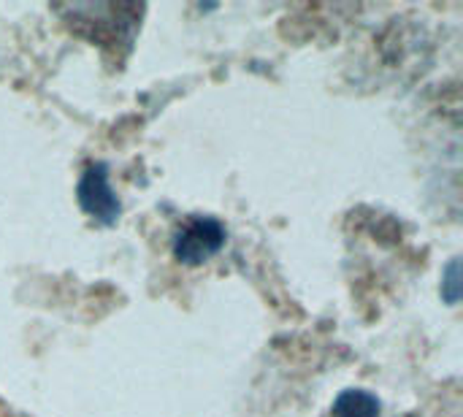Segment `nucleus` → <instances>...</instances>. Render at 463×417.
<instances>
[{
    "label": "nucleus",
    "mask_w": 463,
    "mask_h": 417,
    "mask_svg": "<svg viewBox=\"0 0 463 417\" xmlns=\"http://www.w3.org/2000/svg\"><path fill=\"white\" fill-rule=\"evenodd\" d=\"M225 244H228V228L222 225V220L212 214H193L176 228L171 239V255L176 263L193 269L209 263L214 255L225 250Z\"/></svg>",
    "instance_id": "1"
},
{
    "label": "nucleus",
    "mask_w": 463,
    "mask_h": 417,
    "mask_svg": "<svg viewBox=\"0 0 463 417\" xmlns=\"http://www.w3.org/2000/svg\"><path fill=\"white\" fill-rule=\"evenodd\" d=\"M76 201L81 206V212L87 217H92L98 225H117L119 214H122V201L117 198L114 187H111V174H109V166L95 160L90 163L79 182H76Z\"/></svg>",
    "instance_id": "2"
},
{
    "label": "nucleus",
    "mask_w": 463,
    "mask_h": 417,
    "mask_svg": "<svg viewBox=\"0 0 463 417\" xmlns=\"http://www.w3.org/2000/svg\"><path fill=\"white\" fill-rule=\"evenodd\" d=\"M331 412L334 417H380L383 402L377 399V393L366 388H347L334 399Z\"/></svg>",
    "instance_id": "3"
},
{
    "label": "nucleus",
    "mask_w": 463,
    "mask_h": 417,
    "mask_svg": "<svg viewBox=\"0 0 463 417\" xmlns=\"http://www.w3.org/2000/svg\"><path fill=\"white\" fill-rule=\"evenodd\" d=\"M461 261L453 258V261L445 266V271H442V299H445L450 307H456V304L461 301Z\"/></svg>",
    "instance_id": "4"
}]
</instances>
